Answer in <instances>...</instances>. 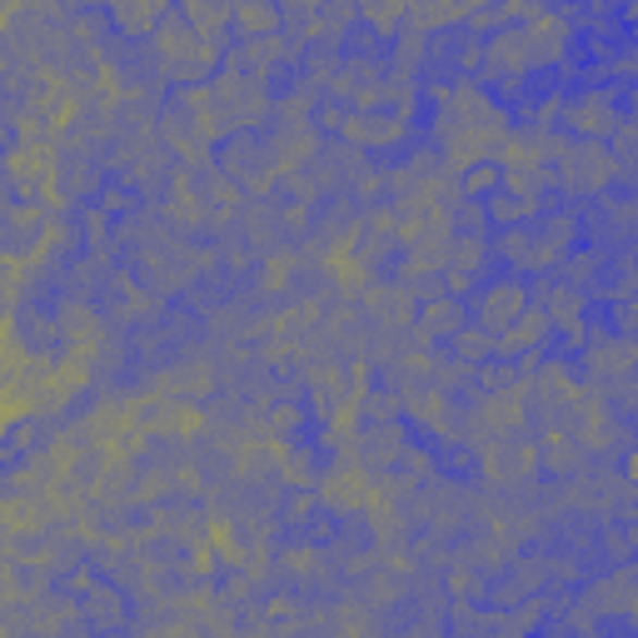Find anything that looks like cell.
Returning a JSON list of instances; mask_svg holds the SVG:
<instances>
[{"mask_svg":"<svg viewBox=\"0 0 638 638\" xmlns=\"http://www.w3.org/2000/svg\"><path fill=\"white\" fill-rule=\"evenodd\" d=\"M549 299V324H559V330L568 334V340L579 344L584 340V309H589V299H584V290H574V284H549L544 290Z\"/></svg>","mask_w":638,"mask_h":638,"instance_id":"11","label":"cell"},{"mask_svg":"<svg viewBox=\"0 0 638 638\" xmlns=\"http://www.w3.org/2000/svg\"><path fill=\"white\" fill-rule=\"evenodd\" d=\"M618 120L624 115H618L609 90H589V95H579V100H568L564 106V125L574 135H584V140H609V131H614Z\"/></svg>","mask_w":638,"mask_h":638,"instance_id":"5","label":"cell"},{"mask_svg":"<svg viewBox=\"0 0 638 638\" xmlns=\"http://www.w3.org/2000/svg\"><path fill=\"white\" fill-rule=\"evenodd\" d=\"M444 280H450V295L464 299L474 290V270H459V265H444Z\"/></svg>","mask_w":638,"mask_h":638,"instance_id":"31","label":"cell"},{"mask_svg":"<svg viewBox=\"0 0 638 638\" xmlns=\"http://www.w3.org/2000/svg\"><path fill=\"white\" fill-rule=\"evenodd\" d=\"M614 315H618V334H628V330H634V299H618V309H614Z\"/></svg>","mask_w":638,"mask_h":638,"instance_id":"36","label":"cell"},{"mask_svg":"<svg viewBox=\"0 0 638 638\" xmlns=\"http://www.w3.org/2000/svg\"><path fill=\"white\" fill-rule=\"evenodd\" d=\"M414 324L429 334V340H450L454 330L464 324V305L454 295H444V299H425V305L414 309Z\"/></svg>","mask_w":638,"mask_h":638,"instance_id":"13","label":"cell"},{"mask_svg":"<svg viewBox=\"0 0 638 638\" xmlns=\"http://www.w3.org/2000/svg\"><path fill=\"white\" fill-rule=\"evenodd\" d=\"M344 140L359 145V150H369V145H400L404 135H409V120L394 110V115H379V110H359V115H349L340 125Z\"/></svg>","mask_w":638,"mask_h":638,"instance_id":"8","label":"cell"},{"mask_svg":"<svg viewBox=\"0 0 638 638\" xmlns=\"http://www.w3.org/2000/svg\"><path fill=\"white\" fill-rule=\"evenodd\" d=\"M589 369L599 379H624L634 369V340L628 334H599L589 349Z\"/></svg>","mask_w":638,"mask_h":638,"instance_id":"12","label":"cell"},{"mask_svg":"<svg viewBox=\"0 0 638 638\" xmlns=\"http://www.w3.org/2000/svg\"><path fill=\"white\" fill-rule=\"evenodd\" d=\"M593 603H599V609H614V614L634 609V568H618L614 579H603L599 589H593Z\"/></svg>","mask_w":638,"mask_h":638,"instance_id":"23","label":"cell"},{"mask_svg":"<svg viewBox=\"0 0 638 638\" xmlns=\"http://www.w3.org/2000/svg\"><path fill=\"white\" fill-rule=\"evenodd\" d=\"M539 210H544V200H533V195H514V189L499 185L494 195H489V210L484 214H494L499 225H529Z\"/></svg>","mask_w":638,"mask_h":638,"instance_id":"18","label":"cell"},{"mask_svg":"<svg viewBox=\"0 0 638 638\" xmlns=\"http://www.w3.org/2000/svg\"><path fill=\"white\" fill-rule=\"evenodd\" d=\"M284 568H290V574H309V568H315V554H309V549H290V554H284Z\"/></svg>","mask_w":638,"mask_h":638,"instance_id":"34","label":"cell"},{"mask_svg":"<svg viewBox=\"0 0 638 638\" xmlns=\"http://www.w3.org/2000/svg\"><path fill=\"white\" fill-rule=\"evenodd\" d=\"M90 618H95V624H115V593H110V589L90 593Z\"/></svg>","mask_w":638,"mask_h":638,"instance_id":"30","label":"cell"},{"mask_svg":"<svg viewBox=\"0 0 638 638\" xmlns=\"http://www.w3.org/2000/svg\"><path fill=\"white\" fill-rule=\"evenodd\" d=\"M315 504H319L315 494H295V499H290V508H284V519H290V524H299L305 514H315Z\"/></svg>","mask_w":638,"mask_h":638,"instance_id":"32","label":"cell"},{"mask_svg":"<svg viewBox=\"0 0 638 638\" xmlns=\"http://www.w3.org/2000/svg\"><path fill=\"white\" fill-rule=\"evenodd\" d=\"M110 15L125 36H150L165 15V0H110Z\"/></svg>","mask_w":638,"mask_h":638,"instance_id":"15","label":"cell"},{"mask_svg":"<svg viewBox=\"0 0 638 638\" xmlns=\"http://www.w3.org/2000/svg\"><path fill=\"white\" fill-rule=\"evenodd\" d=\"M355 21H359V5H355V0H319V5H315V21H309V36L344 40Z\"/></svg>","mask_w":638,"mask_h":638,"instance_id":"16","label":"cell"},{"mask_svg":"<svg viewBox=\"0 0 638 638\" xmlns=\"http://www.w3.org/2000/svg\"><path fill=\"white\" fill-rule=\"evenodd\" d=\"M450 340H454V355H459L464 365H484V359H494V334H489L484 324H479V330H474V324H459Z\"/></svg>","mask_w":638,"mask_h":638,"instance_id":"21","label":"cell"},{"mask_svg":"<svg viewBox=\"0 0 638 638\" xmlns=\"http://www.w3.org/2000/svg\"><path fill=\"white\" fill-rule=\"evenodd\" d=\"M450 220H454V225H464V230H484L489 214H484V210H474V205H464V210H459V214H450Z\"/></svg>","mask_w":638,"mask_h":638,"instance_id":"35","label":"cell"},{"mask_svg":"<svg viewBox=\"0 0 638 638\" xmlns=\"http://www.w3.org/2000/svg\"><path fill=\"white\" fill-rule=\"evenodd\" d=\"M106 210H110V214L131 210V195H125V189H110V195H106Z\"/></svg>","mask_w":638,"mask_h":638,"instance_id":"37","label":"cell"},{"mask_svg":"<svg viewBox=\"0 0 638 638\" xmlns=\"http://www.w3.org/2000/svg\"><path fill=\"white\" fill-rule=\"evenodd\" d=\"M274 459H280V479H284V484L305 489L309 479H319V469H315V450H280Z\"/></svg>","mask_w":638,"mask_h":638,"instance_id":"24","label":"cell"},{"mask_svg":"<svg viewBox=\"0 0 638 638\" xmlns=\"http://www.w3.org/2000/svg\"><path fill=\"white\" fill-rule=\"evenodd\" d=\"M290 274H295V260H290V255H270V260H265V274H260V290L265 295H280L284 284H290Z\"/></svg>","mask_w":638,"mask_h":638,"instance_id":"28","label":"cell"},{"mask_svg":"<svg viewBox=\"0 0 638 638\" xmlns=\"http://www.w3.org/2000/svg\"><path fill=\"white\" fill-rule=\"evenodd\" d=\"M214 106H220V115H225V125H260L265 115H270V95H265V81L260 75H245V71H220L210 85Z\"/></svg>","mask_w":638,"mask_h":638,"instance_id":"3","label":"cell"},{"mask_svg":"<svg viewBox=\"0 0 638 638\" xmlns=\"http://www.w3.org/2000/svg\"><path fill=\"white\" fill-rule=\"evenodd\" d=\"M529 309V290H524V280H494L479 290V324H484L489 334H499L504 324H514V319Z\"/></svg>","mask_w":638,"mask_h":638,"instance_id":"7","label":"cell"},{"mask_svg":"<svg viewBox=\"0 0 638 638\" xmlns=\"http://www.w3.org/2000/svg\"><path fill=\"white\" fill-rule=\"evenodd\" d=\"M359 454H365L369 464H394L404 454V439L394 434V429H375V434L359 444Z\"/></svg>","mask_w":638,"mask_h":638,"instance_id":"25","label":"cell"},{"mask_svg":"<svg viewBox=\"0 0 638 638\" xmlns=\"http://www.w3.org/2000/svg\"><path fill=\"white\" fill-rule=\"evenodd\" d=\"M355 5H359V21H369L379 36H394L404 11H409V0H355Z\"/></svg>","mask_w":638,"mask_h":638,"instance_id":"22","label":"cell"},{"mask_svg":"<svg viewBox=\"0 0 638 638\" xmlns=\"http://www.w3.org/2000/svg\"><path fill=\"white\" fill-rule=\"evenodd\" d=\"M554 330L549 324V315L544 309H524L514 324H504L499 330V340H494V355H504V359H519V355H539V344H544V334Z\"/></svg>","mask_w":638,"mask_h":638,"instance_id":"9","label":"cell"},{"mask_svg":"<svg viewBox=\"0 0 638 638\" xmlns=\"http://www.w3.org/2000/svg\"><path fill=\"white\" fill-rule=\"evenodd\" d=\"M479 464H484V474L494 484H524V479L539 474V444H519V439H508V434L484 439Z\"/></svg>","mask_w":638,"mask_h":638,"instance_id":"4","label":"cell"},{"mask_svg":"<svg viewBox=\"0 0 638 638\" xmlns=\"http://www.w3.org/2000/svg\"><path fill=\"white\" fill-rule=\"evenodd\" d=\"M434 100H439V115H434V140L444 150V165L450 170H469L479 160L504 145L508 135V120L499 106H489L484 95L474 85H434Z\"/></svg>","mask_w":638,"mask_h":638,"instance_id":"1","label":"cell"},{"mask_svg":"<svg viewBox=\"0 0 638 638\" xmlns=\"http://www.w3.org/2000/svg\"><path fill=\"white\" fill-rule=\"evenodd\" d=\"M614 155H609V140H579L559 150V185L568 195H599L609 180H614Z\"/></svg>","mask_w":638,"mask_h":638,"instance_id":"2","label":"cell"},{"mask_svg":"<svg viewBox=\"0 0 638 638\" xmlns=\"http://www.w3.org/2000/svg\"><path fill=\"white\" fill-rule=\"evenodd\" d=\"M584 464V444H574L568 434H549L544 439V450H539V469L549 474H579Z\"/></svg>","mask_w":638,"mask_h":638,"instance_id":"19","label":"cell"},{"mask_svg":"<svg viewBox=\"0 0 638 638\" xmlns=\"http://www.w3.org/2000/svg\"><path fill=\"white\" fill-rule=\"evenodd\" d=\"M365 494H369V484H365V474H355V469H334L319 484V504H330V508H359Z\"/></svg>","mask_w":638,"mask_h":638,"instance_id":"17","label":"cell"},{"mask_svg":"<svg viewBox=\"0 0 638 638\" xmlns=\"http://www.w3.org/2000/svg\"><path fill=\"white\" fill-rule=\"evenodd\" d=\"M365 305H369V315H375L384 330H409V324H414V309H419L404 284H375Z\"/></svg>","mask_w":638,"mask_h":638,"instance_id":"10","label":"cell"},{"mask_svg":"<svg viewBox=\"0 0 638 638\" xmlns=\"http://www.w3.org/2000/svg\"><path fill=\"white\" fill-rule=\"evenodd\" d=\"M533 235H539V245H544L554 260H564L568 249H574V240H579V220H574V214H549L544 230H533Z\"/></svg>","mask_w":638,"mask_h":638,"instance_id":"20","label":"cell"},{"mask_svg":"<svg viewBox=\"0 0 638 638\" xmlns=\"http://www.w3.org/2000/svg\"><path fill=\"white\" fill-rule=\"evenodd\" d=\"M479 384H484L489 394L508 390V384H519V369H514V365H489V359H484V369H479Z\"/></svg>","mask_w":638,"mask_h":638,"instance_id":"29","label":"cell"},{"mask_svg":"<svg viewBox=\"0 0 638 638\" xmlns=\"http://www.w3.org/2000/svg\"><path fill=\"white\" fill-rule=\"evenodd\" d=\"M559 274H568L564 284H574V290H584V284L593 280V274H599V255H593V249H579V255H564V260L554 265Z\"/></svg>","mask_w":638,"mask_h":638,"instance_id":"26","label":"cell"},{"mask_svg":"<svg viewBox=\"0 0 638 638\" xmlns=\"http://www.w3.org/2000/svg\"><path fill=\"white\" fill-rule=\"evenodd\" d=\"M220 170H225V180H235L240 189H249V195H265V189L274 185L270 150H260V145H249V140H230Z\"/></svg>","mask_w":638,"mask_h":638,"instance_id":"6","label":"cell"},{"mask_svg":"<svg viewBox=\"0 0 638 638\" xmlns=\"http://www.w3.org/2000/svg\"><path fill=\"white\" fill-rule=\"evenodd\" d=\"M499 185H504V170H499V165H484V160H479V165L464 170L459 195H494Z\"/></svg>","mask_w":638,"mask_h":638,"instance_id":"27","label":"cell"},{"mask_svg":"<svg viewBox=\"0 0 638 638\" xmlns=\"http://www.w3.org/2000/svg\"><path fill=\"white\" fill-rule=\"evenodd\" d=\"M189 574H200V579H210V574H214V554H210L205 544L189 554Z\"/></svg>","mask_w":638,"mask_h":638,"instance_id":"33","label":"cell"},{"mask_svg":"<svg viewBox=\"0 0 638 638\" xmlns=\"http://www.w3.org/2000/svg\"><path fill=\"white\" fill-rule=\"evenodd\" d=\"M230 21L240 25V36L260 40V36H274V30H280V5H274V0H235V5H230Z\"/></svg>","mask_w":638,"mask_h":638,"instance_id":"14","label":"cell"}]
</instances>
